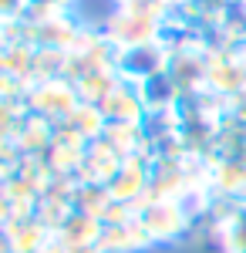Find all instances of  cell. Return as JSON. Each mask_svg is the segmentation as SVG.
Here are the masks:
<instances>
[{
    "instance_id": "cell-1",
    "label": "cell",
    "mask_w": 246,
    "mask_h": 253,
    "mask_svg": "<svg viewBox=\"0 0 246 253\" xmlns=\"http://www.w3.org/2000/svg\"><path fill=\"white\" fill-rule=\"evenodd\" d=\"M24 7V0H0V17H10Z\"/></svg>"
},
{
    "instance_id": "cell-2",
    "label": "cell",
    "mask_w": 246,
    "mask_h": 253,
    "mask_svg": "<svg viewBox=\"0 0 246 253\" xmlns=\"http://www.w3.org/2000/svg\"><path fill=\"white\" fill-rule=\"evenodd\" d=\"M38 3H47V7H61V3H68V0H38Z\"/></svg>"
},
{
    "instance_id": "cell-3",
    "label": "cell",
    "mask_w": 246,
    "mask_h": 253,
    "mask_svg": "<svg viewBox=\"0 0 246 253\" xmlns=\"http://www.w3.org/2000/svg\"><path fill=\"white\" fill-rule=\"evenodd\" d=\"M243 253H246V250H243Z\"/></svg>"
}]
</instances>
